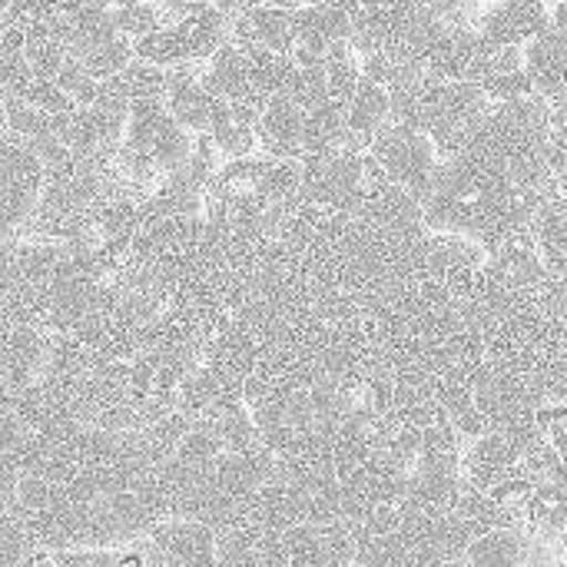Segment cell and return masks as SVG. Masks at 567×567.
<instances>
[{
    "label": "cell",
    "instance_id": "6da1fadb",
    "mask_svg": "<svg viewBox=\"0 0 567 567\" xmlns=\"http://www.w3.org/2000/svg\"><path fill=\"white\" fill-rule=\"evenodd\" d=\"M302 169V199L332 219H359L372 196L389 186L382 166L365 150H332L299 159Z\"/></svg>",
    "mask_w": 567,
    "mask_h": 567
},
{
    "label": "cell",
    "instance_id": "7a4b0ae2",
    "mask_svg": "<svg viewBox=\"0 0 567 567\" xmlns=\"http://www.w3.org/2000/svg\"><path fill=\"white\" fill-rule=\"evenodd\" d=\"M50 183V166L43 153L10 133L0 143V199L7 239H20L37 223Z\"/></svg>",
    "mask_w": 567,
    "mask_h": 567
},
{
    "label": "cell",
    "instance_id": "3957f363",
    "mask_svg": "<svg viewBox=\"0 0 567 567\" xmlns=\"http://www.w3.org/2000/svg\"><path fill=\"white\" fill-rule=\"evenodd\" d=\"M369 153L375 156V163L382 166L385 179L392 186H399L402 193L422 199L439 169H442V150L439 143L415 123H402V120H392L379 136L375 143L369 146Z\"/></svg>",
    "mask_w": 567,
    "mask_h": 567
},
{
    "label": "cell",
    "instance_id": "277c9868",
    "mask_svg": "<svg viewBox=\"0 0 567 567\" xmlns=\"http://www.w3.org/2000/svg\"><path fill=\"white\" fill-rule=\"evenodd\" d=\"M472 27L488 47L525 50L551 27L548 0H478Z\"/></svg>",
    "mask_w": 567,
    "mask_h": 567
},
{
    "label": "cell",
    "instance_id": "5b68a950",
    "mask_svg": "<svg viewBox=\"0 0 567 567\" xmlns=\"http://www.w3.org/2000/svg\"><path fill=\"white\" fill-rule=\"evenodd\" d=\"M0 369H3V392H20L37 382H43L50 352H53V332L27 322H3V342H0Z\"/></svg>",
    "mask_w": 567,
    "mask_h": 567
},
{
    "label": "cell",
    "instance_id": "8992f818",
    "mask_svg": "<svg viewBox=\"0 0 567 567\" xmlns=\"http://www.w3.org/2000/svg\"><path fill=\"white\" fill-rule=\"evenodd\" d=\"M166 106L169 113L193 133V136H209L226 116H229V103L219 100L199 76V63L169 70V86H166Z\"/></svg>",
    "mask_w": 567,
    "mask_h": 567
},
{
    "label": "cell",
    "instance_id": "52a82bcc",
    "mask_svg": "<svg viewBox=\"0 0 567 567\" xmlns=\"http://www.w3.org/2000/svg\"><path fill=\"white\" fill-rule=\"evenodd\" d=\"M292 567H355L359 548L349 522H309L286 535Z\"/></svg>",
    "mask_w": 567,
    "mask_h": 567
},
{
    "label": "cell",
    "instance_id": "ba28073f",
    "mask_svg": "<svg viewBox=\"0 0 567 567\" xmlns=\"http://www.w3.org/2000/svg\"><path fill=\"white\" fill-rule=\"evenodd\" d=\"M259 153L269 159L299 163L306 156V106L296 96H272L256 116Z\"/></svg>",
    "mask_w": 567,
    "mask_h": 567
},
{
    "label": "cell",
    "instance_id": "9c48e42d",
    "mask_svg": "<svg viewBox=\"0 0 567 567\" xmlns=\"http://www.w3.org/2000/svg\"><path fill=\"white\" fill-rule=\"evenodd\" d=\"M525 449L498 432H488L482 439H475L465 455H462V478L465 488L472 492H492L495 485H502L505 478H512L522 468Z\"/></svg>",
    "mask_w": 567,
    "mask_h": 567
},
{
    "label": "cell",
    "instance_id": "30bf717a",
    "mask_svg": "<svg viewBox=\"0 0 567 567\" xmlns=\"http://www.w3.org/2000/svg\"><path fill=\"white\" fill-rule=\"evenodd\" d=\"M219 535L199 522L166 518L150 535V545L163 567H216Z\"/></svg>",
    "mask_w": 567,
    "mask_h": 567
},
{
    "label": "cell",
    "instance_id": "8fae6325",
    "mask_svg": "<svg viewBox=\"0 0 567 567\" xmlns=\"http://www.w3.org/2000/svg\"><path fill=\"white\" fill-rule=\"evenodd\" d=\"M199 76L203 83L219 96L226 100L229 106H239V103H256L262 106L266 100L256 93V83H252V63H249V53L243 43L229 40L226 47H219L209 60L199 63Z\"/></svg>",
    "mask_w": 567,
    "mask_h": 567
},
{
    "label": "cell",
    "instance_id": "7c38bea8",
    "mask_svg": "<svg viewBox=\"0 0 567 567\" xmlns=\"http://www.w3.org/2000/svg\"><path fill=\"white\" fill-rule=\"evenodd\" d=\"M299 43L312 47L319 53H332L342 43H352L355 33V3L349 0H312L302 10H296Z\"/></svg>",
    "mask_w": 567,
    "mask_h": 567
},
{
    "label": "cell",
    "instance_id": "4fadbf2b",
    "mask_svg": "<svg viewBox=\"0 0 567 567\" xmlns=\"http://www.w3.org/2000/svg\"><path fill=\"white\" fill-rule=\"evenodd\" d=\"M525 70L535 80V90L551 106H567V37L548 27L538 40L525 47Z\"/></svg>",
    "mask_w": 567,
    "mask_h": 567
},
{
    "label": "cell",
    "instance_id": "5bb4252c",
    "mask_svg": "<svg viewBox=\"0 0 567 567\" xmlns=\"http://www.w3.org/2000/svg\"><path fill=\"white\" fill-rule=\"evenodd\" d=\"M233 40L243 47H262L276 53H289L299 43V27H296V10H279L259 3L252 13L233 23Z\"/></svg>",
    "mask_w": 567,
    "mask_h": 567
},
{
    "label": "cell",
    "instance_id": "9a60e30c",
    "mask_svg": "<svg viewBox=\"0 0 567 567\" xmlns=\"http://www.w3.org/2000/svg\"><path fill=\"white\" fill-rule=\"evenodd\" d=\"M389 123H392V93L372 80H362L355 96L346 103V126H349L346 146L365 153Z\"/></svg>",
    "mask_w": 567,
    "mask_h": 567
},
{
    "label": "cell",
    "instance_id": "2e32d148",
    "mask_svg": "<svg viewBox=\"0 0 567 567\" xmlns=\"http://www.w3.org/2000/svg\"><path fill=\"white\" fill-rule=\"evenodd\" d=\"M535 558V542L532 532L525 525H512V528H498L482 535L468 555L465 565L468 567H525Z\"/></svg>",
    "mask_w": 567,
    "mask_h": 567
},
{
    "label": "cell",
    "instance_id": "e0dca14e",
    "mask_svg": "<svg viewBox=\"0 0 567 567\" xmlns=\"http://www.w3.org/2000/svg\"><path fill=\"white\" fill-rule=\"evenodd\" d=\"M346 140H349L346 103H339L336 96H319L306 103V156L342 150Z\"/></svg>",
    "mask_w": 567,
    "mask_h": 567
},
{
    "label": "cell",
    "instance_id": "ac0fdd59",
    "mask_svg": "<svg viewBox=\"0 0 567 567\" xmlns=\"http://www.w3.org/2000/svg\"><path fill=\"white\" fill-rule=\"evenodd\" d=\"M532 236H535V246H538V252H542V259H545L548 272H551V276H558V279H567V199L565 196H558V193H555V196L542 206V213H538V219H535Z\"/></svg>",
    "mask_w": 567,
    "mask_h": 567
},
{
    "label": "cell",
    "instance_id": "d6986e66",
    "mask_svg": "<svg viewBox=\"0 0 567 567\" xmlns=\"http://www.w3.org/2000/svg\"><path fill=\"white\" fill-rule=\"evenodd\" d=\"M136 60L163 66V70H179V66L196 63L193 47H189V40H186V33H183L176 17L169 23H163L159 30H153L150 37L136 40Z\"/></svg>",
    "mask_w": 567,
    "mask_h": 567
},
{
    "label": "cell",
    "instance_id": "ffe728a7",
    "mask_svg": "<svg viewBox=\"0 0 567 567\" xmlns=\"http://www.w3.org/2000/svg\"><path fill=\"white\" fill-rule=\"evenodd\" d=\"M525 528L535 532H561L567 535V482H542L528 512Z\"/></svg>",
    "mask_w": 567,
    "mask_h": 567
},
{
    "label": "cell",
    "instance_id": "44dd1931",
    "mask_svg": "<svg viewBox=\"0 0 567 567\" xmlns=\"http://www.w3.org/2000/svg\"><path fill=\"white\" fill-rule=\"evenodd\" d=\"M362 80H365L362 56L352 43H342L326 56V86H329V96H336L339 103H349L355 90L362 86Z\"/></svg>",
    "mask_w": 567,
    "mask_h": 567
},
{
    "label": "cell",
    "instance_id": "7402d4cb",
    "mask_svg": "<svg viewBox=\"0 0 567 567\" xmlns=\"http://www.w3.org/2000/svg\"><path fill=\"white\" fill-rule=\"evenodd\" d=\"M113 13H116L120 33H126L133 43L143 40V37H150L153 30H159L163 23L173 20L159 0H133V3H126V7H116Z\"/></svg>",
    "mask_w": 567,
    "mask_h": 567
},
{
    "label": "cell",
    "instance_id": "603a6c76",
    "mask_svg": "<svg viewBox=\"0 0 567 567\" xmlns=\"http://www.w3.org/2000/svg\"><path fill=\"white\" fill-rule=\"evenodd\" d=\"M482 90L488 96V103H515V100H532L538 96L535 80L525 66L515 70H495L492 76L482 80Z\"/></svg>",
    "mask_w": 567,
    "mask_h": 567
},
{
    "label": "cell",
    "instance_id": "cb8c5ba5",
    "mask_svg": "<svg viewBox=\"0 0 567 567\" xmlns=\"http://www.w3.org/2000/svg\"><path fill=\"white\" fill-rule=\"evenodd\" d=\"M17 100H27L30 106H37L40 113H47L50 120H66L70 113H76L80 106L73 103V96L56 83V80H43V76H33L30 86L23 90V96Z\"/></svg>",
    "mask_w": 567,
    "mask_h": 567
},
{
    "label": "cell",
    "instance_id": "d4e9b609",
    "mask_svg": "<svg viewBox=\"0 0 567 567\" xmlns=\"http://www.w3.org/2000/svg\"><path fill=\"white\" fill-rule=\"evenodd\" d=\"M216 7L236 23V20H243L246 13H252V10L259 7V0H216Z\"/></svg>",
    "mask_w": 567,
    "mask_h": 567
},
{
    "label": "cell",
    "instance_id": "484cf974",
    "mask_svg": "<svg viewBox=\"0 0 567 567\" xmlns=\"http://www.w3.org/2000/svg\"><path fill=\"white\" fill-rule=\"evenodd\" d=\"M166 7L169 17H179V13H189V10H199V7H209L216 0H159Z\"/></svg>",
    "mask_w": 567,
    "mask_h": 567
},
{
    "label": "cell",
    "instance_id": "4316f807",
    "mask_svg": "<svg viewBox=\"0 0 567 567\" xmlns=\"http://www.w3.org/2000/svg\"><path fill=\"white\" fill-rule=\"evenodd\" d=\"M551 27L567 37V0H551Z\"/></svg>",
    "mask_w": 567,
    "mask_h": 567
},
{
    "label": "cell",
    "instance_id": "83f0119b",
    "mask_svg": "<svg viewBox=\"0 0 567 567\" xmlns=\"http://www.w3.org/2000/svg\"><path fill=\"white\" fill-rule=\"evenodd\" d=\"M259 3H266V7H279V10H302L306 3H312V0H259Z\"/></svg>",
    "mask_w": 567,
    "mask_h": 567
},
{
    "label": "cell",
    "instance_id": "f1b7e54d",
    "mask_svg": "<svg viewBox=\"0 0 567 567\" xmlns=\"http://www.w3.org/2000/svg\"><path fill=\"white\" fill-rule=\"evenodd\" d=\"M432 567H468V565H465V558H462V561H442V565H432Z\"/></svg>",
    "mask_w": 567,
    "mask_h": 567
},
{
    "label": "cell",
    "instance_id": "f546056e",
    "mask_svg": "<svg viewBox=\"0 0 567 567\" xmlns=\"http://www.w3.org/2000/svg\"><path fill=\"white\" fill-rule=\"evenodd\" d=\"M355 567H369V565H355Z\"/></svg>",
    "mask_w": 567,
    "mask_h": 567
}]
</instances>
